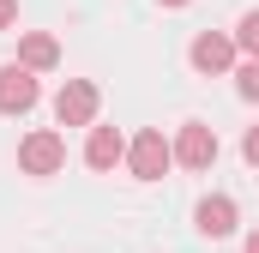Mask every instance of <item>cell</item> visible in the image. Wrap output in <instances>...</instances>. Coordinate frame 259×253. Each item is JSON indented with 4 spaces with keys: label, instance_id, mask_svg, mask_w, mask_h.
<instances>
[{
    "label": "cell",
    "instance_id": "15",
    "mask_svg": "<svg viewBox=\"0 0 259 253\" xmlns=\"http://www.w3.org/2000/svg\"><path fill=\"white\" fill-rule=\"evenodd\" d=\"M157 6H187V0H157Z\"/></svg>",
    "mask_w": 259,
    "mask_h": 253
},
{
    "label": "cell",
    "instance_id": "7",
    "mask_svg": "<svg viewBox=\"0 0 259 253\" xmlns=\"http://www.w3.org/2000/svg\"><path fill=\"white\" fill-rule=\"evenodd\" d=\"M199 235H211V241H223V235H235V223H241V211H235V199L229 193H211V199H199Z\"/></svg>",
    "mask_w": 259,
    "mask_h": 253
},
{
    "label": "cell",
    "instance_id": "11",
    "mask_svg": "<svg viewBox=\"0 0 259 253\" xmlns=\"http://www.w3.org/2000/svg\"><path fill=\"white\" fill-rule=\"evenodd\" d=\"M235 91H241L247 103H259V61H247V66H235Z\"/></svg>",
    "mask_w": 259,
    "mask_h": 253
},
{
    "label": "cell",
    "instance_id": "12",
    "mask_svg": "<svg viewBox=\"0 0 259 253\" xmlns=\"http://www.w3.org/2000/svg\"><path fill=\"white\" fill-rule=\"evenodd\" d=\"M241 157L259 169V126H247V139H241Z\"/></svg>",
    "mask_w": 259,
    "mask_h": 253
},
{
    "label": "cell",
    "instance_id": "14",
    "mask_svg": "<svg viewBox=\"0 0 259 253\" xmlns=\"http://www.w3.org/2000/svg\"><path fill=\"white\" fill-rule=\"evenodd\" d=\"M247 253H259V229H253V235H247Z\"/></svg>",
    "mask_w": 259,
    "mask_h": 253
},
{
    "label": "cell",
    "instance_id": "5",
    "mask_svg": "<svg viewBox=\"0 0 259 253\" xmlns=\"http://www.w3.org/2000/svg\"><path fill=\"white\" fill-rule=\"evenodd\" d=\"M175 163H181V169H211V163H217V133L205 121H187L175 133Z\"/></svg>",
    "mask_w": 259,
    "mask_h": 253
},
{
    "label": "cell",
    "instance_id": "1",
    "mask_svg": "<svg viewBox=\"0 0 259 253\" xmlns=\"http://www.w3.org/2000/svg\"><path fill=\"white\" fill-rule=\"evenodd\" d=\"M61 163H66V139L55 126L24 133V145H18V169H24V175H61Z\"/></svg>",
    "mask_w": 259,
    "mask_h": 253
},
{
    "label": "cell",
    "instance_id": "9",
    "mask_svg": "<svg viewBox=\"0 0 259 253\" xmlns=\"http://www.w3.org/2000/svg\"><path fill=\"white\" fill-rule=\"evenodd\" d=\"M121 157H127V139H121L115 126H91V139H84V163H91L97 175H109Z\"/></svg>",
    "mask_w": 259,
    "mask_h": 253
},
{
    "label": "cell",
    "instance_id": "10",
    "mask_svg": "<svg viewBox=\"0 0 259 253\" xmlns=\"http://www.w3.org/2000/svg\"><path fill=\"white\" fill-rule=\"evenodd\" d=\"M235 49H247V55L259 61V12H247V18L235 24Z\"/></svg>",
    "mask_w": 259,
    "mask_h": 253
},
{
    "label": "cell",
    "instance_id": "3",
    "mask_svg": "<svg viewBox=\"0 0 259 253\" xmlns=\"http://www.w3.org/2000/svg\"><path fill=\"white\" fill-rule=\"evenodd\" d=\"M97 103H103V97H97L91 78H66L61 91H55V121L61 126H91L97 121Z\"/></svg>",
    "mask_w": 259,
    "mask_h": 253
},
{
    "label": "cell",
    "instance_id": "13",
    "mask_svg": "<svg viewBox=\"0 0 259 253\" xmlns=\"http://www.w3.org/2000/svg\"><path fill=\"white\" fill-rule=\"evenodd\" d=\"M18 24V0H0V30H12Z\"/></svg>",
    "mask_w": 259,
    "mask_h": 253
},
{
    "label": "cell",
    "instance_id": "2",
    "mask_svg": "<svg viewBox=\"0 0 259 253\" xmlns=\"http://www.w3.org/2000/svg\"><path fill=\"white\" fill-rule=\"evenodd\" d=\"M169 163H175V145L163 139V126H145V133L127 145V169L139 175V181H163Z\"/></svg>",
    "mask_w": 259,
    "mask_h": 253
},
{
    "label": "cell",
    "instance_id": "8",
    "mask_svg": "<svg viewBox=\"0 0 259 253\" xmlns=\"http://www.w3.org/2000/svg\"><path fill=\"white\" fill-rule=\"evenodd\" d=\"M18 66H24V72H55V66H61V43H55L49 30H24V36H18Z\"/></svg>",
    "mask_w": 259,
    "mask_h": 253
},
{
    "label": "cell",
    "instance_id": "4",
    "mask_svg": "<svg viewBox=\"0 0 259 253\" xmlns=\"http://www.w3.org/2000/svg\"><path fill=\"white\" fill-rule=\"evenodd\" d=\"M36 97H42V85H36V72H24V66H0V115H30L36 109Z\"/></svg>",
    "mask_w": 259,
    "mask_h": 253
},
{
    "label": "cell",
    "instance_id": "6",
    "mask_svg": "<svg viewBox=\"0 0 259 253\" xmlns=\"http://www.w3.org/2000/svg\"><path fill=\"white\" fill-rule=\"evenodd\" d=\"M187 61L199 72H229L235 66V36H223V30H199L193 49H187Z\"/></svg>",
    "mask_w": 259,
    "mask_h": 253
}]
</instances>
